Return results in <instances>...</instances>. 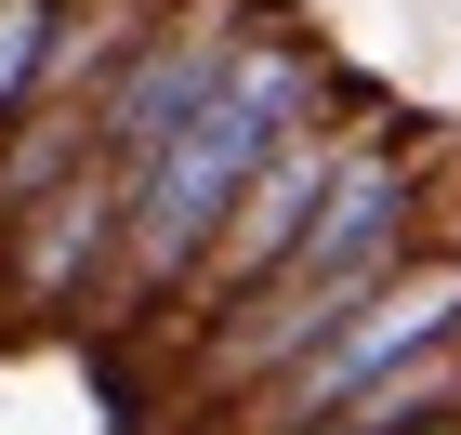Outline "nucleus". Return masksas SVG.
Instances as JSON below:
<instances>
[{"instance_id":"obj_1","label":"nucleus","mask_w":461,"mask_h":435,"mask_svg":"<svg viewBox=\"0 0 461 435\" xmlns=\"http://www.w3.org/2000/svg\"><path fill=\"white\" fill-rule=\"evenodd\" d=\"M422 238H435V172L409 159V145L356 132L343 159H330L317 212L290 224V251L264 264L238 304H212V317L185 330V409H224V396H250V383H277L356 290H383Z\"/></svg>"},{"instance_id":"obj_2","label":"nucleus","mask_w":461,"mask_h":435,"mask_svg":"<svg viewBox=\"0 0 461 435\" xmlns=\"http://www.w3.org/2000/svg\"><path fill=\"white\" fill-rule=\"evenodd\" d=\"M317 67H330L317 27H303V14H264V27L224 53V79L132 159L119 251H106V304H119V317H145V330L172 317V290H185V264L212 251L224 198H238V185L290 145V119H303V93H317Z\"/></svg>"},{"instance_id":"obj_3","label":"nucleus","mask_w":461,"mask_h":435,"mask_svg":"<svg viewBox=\"0 0 461 435\" xmlns=\"http://www.w3.org/2000/svg\"><path fill=\"white\" fill-rule=\"evenodd\" d=\"M422 357H461V238H422L383 290H356L277 383H250V396L212 409V435H303V422H330V409L383 396L395 369H422Z\"/></svg>"},{"instance_id":"obj_4","label":"nucleus","mask_w":461,"mask_h":435,"mask_svg":"<svg viewBox=\"0 0 461 435\" xmlns=\"http://www.w3.org/2000/svg\"><path fill=\"white\" fill-rule=\"evenodd\" d=\"M119 198H132V172L79 159L67 185H40L27 212H0V304H14V317L93 304V277H106V251H119Z\"/></svg>"},{"instance_id":"obj_5","label":"nucleus","mask_w":461,"mask_h":435,"mask_svg":"<svg viewBox=\"0 0 461 435\" xmlns=\"http://www.w3.org/2000/svg\"><path fill=\"white\" fill-rule=\"evenodd\" d=\"M343 145H356V132H317V119H290V145H277V159H264V172L238 185V198H224L212 251L185 264V290H172V317H185V330L212 317V304H238V290H250L264 264L290 251V224L317 212V185H330V159H343ZM172 317H158V330H172Z\"/></svg>"},{"instance_id":"obj_6","label":"nucleus","mask_w":461,"mask_h":435,"mask_svg":"<svg viewBox=\"0 0 461 435\" xmlns=\"http://www.w3.org/2000/svg\"><path fill=\"white\" fill-rule=\"evenodd\" d=\"M53 27H67V0H0V119L40 93V67H53Z\"/></svg>"},{"instance_id":"obj_7","label":"nucleus","mask_w":461,"mask_h":435,"mask_svg":"<svg viewBox=\"0 0 461 435\" xmlns=\"http://www.w3.org/2000/svg\"><path fill=\"white\" fill-rule=\"evenodd\" d=\"M395 435H461V396H448V409H422V422H395Z\"/></svg>"}]
</instances>
